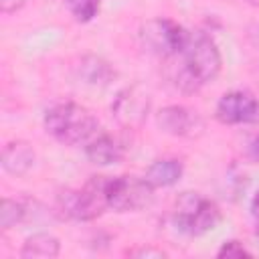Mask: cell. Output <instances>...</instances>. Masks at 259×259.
Returning <instances> with one entry per match:
<instances>
[{
  "mask_svg": "<svg viewBox=\"0 0 259 259\" xmlns=\"http://www.w3.org/2000/svg\"><path fill=\"white\" fill-rule=\"evenodd\" d=\"M174 73V85L184 93H194L206 83L214 81L223 69V57L217 42L202 30H190Z\"/></svg>",
  "mask_w": 259,
  "mask_h": 259,
  "instance_id": "6da1fadb",
  "label": "cell"
},
{
  "mask_svg": "<svg viewBox=\"0 0 259 259\" xmlns=\"http://www.w3.org/2000/svg\"><path fill=\"white\" fill-rule=\"evenodd\" d=\"M42 125L45 132L63 146L87 144L99 127L95 115L85 105H79L75 101H63L49 107Z\"/></svg>",
  "mask_w": 259,
  "mask_h": 259,
  "instance_id": "7a4b0ae2",
  "label": "cell"
},
{
  "mask_svg": "<svg viewBox=\"0 0 259 259\" xmlns=\"http://www.w3.org/2000/svg\"><path fill=\"white\" fill-rule=\"evenodd\" d=\"M107 176H91L81 188H65L55 198V214L63 221L89 223L109 208L105 196Z\"/></svg>",
  "mask_w": 259,
  "mask_h": 259,
  "instance_id": "3957f363",
  "label": "cell"
},
{
  "mask_svg": "<svg viewBox=\"0 0 259 259\" xmlns=\"http://www.w3.org/2000/svg\"><path fill=\"white\" fill-rule=\"evenodd\" d=\"M223 221L221 206L200 192H182L172 210V223L178 233L188 237H202L219 227Z\"/></svg>",
  "mask_w": 259,
  "mask_h": 259,
  "instance_id": "277c9868",
  "label": "cell"
},
{
  "mask_svg": "<svg viewBox=\"0 0 259 259\" xmlns=\"http://www.w3.org/2000/svg\"><path fill=\"white\" fill-rule=\"evenodd\" d=\"M154 186L138 176H107L105 196L115 212H140L154 202Z\"/></svg>",
  "mask_w": 259,
  "mask_h": 259,
  "instance_id": "5b68a950",
  "label": "cell"
},
{
  "mask_svg": "<svg viewBox=\"0 0 259 259\" xmlns=\"http://www.w3.org/2000/svg\"><path fill=\"white\" fill-rule=\"evenodd\" d=\"M188 32L182 24H178L172 18H152L148 20L142 30H140V38L142 45L164 59H174L182 53L186 40H188Z\"/></svg>",
  "mask_w": 259,
  "mask_h": 259,
  "instance_id": "8992f818",
  "label": "cell"
},
{
  "mask_svg": "<svg viewBox=\"0 0 259 259\" xmlns=\"http://www.w3.org/2000/svg\"><path fill=\"white\" fill-rule=\"evenodd\" d=\"M156 123L158 127L172 136V138H184V140H194L204 134V119L202 115L186 105H166L156 113Z\"/></svg>",
  "mask_w": 259,
  "mask_h": 259,
  "instance_id": "52a82bcc",
  "label": "cell"
},
{
  "mask_svg": "<svg viewBox=\"0 0 259 259\" xmlns=\"http://www.w3.org/2000/svg\"><path fill=\"white\" fill-rule=\"evenodd\" d=\"M214 117L225 125H245L259 121V99L243 89L221 95L214 107Z\"/></svg>",
  "mask_w": 259,
  "mask_h": 259,
  "instance_id": "ba28073f",
  "label": "cell"
},
{
  "mask_svg": "<svg viewBox=\"0 0 259 259\" xmlns=\"http://www.w3.org/2000/svg\"><path fill=\"white\" fill-rule=\"evenodd\" d=\"M150 105H152L150 93L142 85H132V87L121 89L115 95L111 103V113L119 125L136 130L146 121L150 113Z\"/></svg>",
  "mask_w": 259,
  "mask_h": 259,
  "instance_id": "9c48e42d",
  "label": "cell"
},
{
  "mask_svg": "<svg viewBox=\"0 0 259 259\" xmlns=\"http://www.w3.org/2000/svg\"><path fill=\"white\" fill-rule=\"evenodd\" d=\"M85 158L95 166H113L125 158V148L111 134H95L85 144Z\"/></svg>",
  "mask_w": 259,
  "mask_h": 259,
  "instance_id": "30bf717a",
  "label": "cell"
},
{
  "mask_svg": "<svg viewBox=\"0 0 259 259\" xmlns=\"http://www.w3.org/2000/svg\"><path fill=\"white\" fill-rule=\"evenodd\" d=\"M0 162H2L4 172L12 174V176H22L34 166L36 152H34L32 144L26 140H12L4 146Z\"/></svg>",
  "mask_w": 259,
  "mask_h": 259,
  "instance_id": "8fae6325",
  "label": "cell"
},
{
  "mask_svg": "<svg viewBox=\"0 0 259 259\" xmlns=\"http://www.w3.org/2000/svg\"><path fill=\"white\" fill-rule=\"evenodd\" d=\"M184 174V164L182 160L178 158H158L154 160L144 178L154 186V188H168V186H174Z\"/></svg>",
  "mask_w": 259,
  "mask_h": 259,
  "instance_id": "7c38bea8",
  "label": "cell"
},
{
  "mask_svg": "<svg viewBox=\"0 0 259 259\" xmlns=\"http://www.w3.org/2000/svg\"><path fill=\"white\" fill-rule=\"evenodd\" d=\"M61 253V241L47 231L32 233L20 249V257L24 259H53Z\"/></svg>",
  "mask_w": 259,
  "mask_h": 259,
  "instance_id": "4fadbf2b",
  "label": "cell"
},
{
  "mask_svg": "<svg viewBox=\"0 0 259 259\" xmlns=\"http://www.w3.org/2000/svg\"><path fill=\"white\" fill-rule=\"evenodd\" d=\"M115 69L101 57H83L79 65V77L89 85L105 87L115 79Z\"/></svg>",
  "mask_w": 259,
  "mask_h": 259,
  "instance_id": "5bb4252c",
  "label": "cell"
},
{
  "mask_svg": "<svg viewBox=\"0 0 259 259\" xmlns=\"http://www.w3.org/2000/svg\"><path fill=\"white\" fill-rule=\"evenodd\" d=\"M34 204V200L28 198H4L2 200V208H0V227L12 229L16 225H22L26 221H30V206Z\"/></svg>",
  "mask_w": 259,
  "mask_h": 259,
  "instance_id": "9a60e30c",
  "label": "cell"
},
{
  "mask_svg": "<svg viewBox=\"0 0 259 259\" xmlns=\"http://www.w3.org/2000/svg\"><path fill=\"white\" fill-rule=\"evenodd\" d=\"M67 10L77 22H91L101 6V0H65Z\"/></svg>",
  "mask_w": 259,
  "mask_h": 259,
  "instance_id": "2e32d148",
  "label": "cell"
},
{
  "mask_svg": "<svg viewBox=\"0 0 259 259\" xmlns=\"http://www.w3.org/2000/svg\"><path fill=\"white\" fill-rule=\"evenodd\" d=\"M253 253L241 243V241H237V239H229V241H225L221 247H219V251H217V257H227V259H243V257H251Z\"/></svg>",
  "mask_w": 259,
  "mask_h": 259,
  "instance_id": "e0dca14e",
  "label": "cell"
},
{
  "mask_svg": "<svg viewBox=\"0 0 259 259\" xmlns=\"http://www.w3.org/2000/svg\"><path fill=\"white\" fill-rule=\"evenodd\" d=\"M24 6V0H0V8L4 14H12Z\"/></svg>",
  "mask_w": 259,
  "mask_h": 259,
  "instance_id": "ac0fdd59",
  "label": "cell"
},
{
  "mask_svg": "<svg viewBox=\"0 0 259 259\" xmlns=\"http://www.w3.org/2000/svg\"><path fill=\"white\" fill-rule=\"evenodd\" d=\"M249 156H251L255 162H259V134L253 136V140L249 142Z\"/></svg>",
  "mask_w": 259,
  "mask_h": 259,
  "instance_id": "d6986e66",
  "label": "cell"
},
{
  "mask_svg": "<svg viewBox=\"0 0 259 259\" xmlns=\"http://www.w3.org/2000/svg\"><path fill=\"white\" fill-rule=\"evenodd\" d=\"M132 255H140V257H150V255H154V257H164L166 253H164V251H154V249H138V251H132Z\"/></svg>",
  "mask_w": 259,
  "mask_h": 259,
  "instance_id": "ffe728a7",
  "label": "cell"
},
{
  "mask_svg": "<svg viewBox=\"0 0 259 259\" xmlns=\"http://www.w3.org/2000/svg\"><path fill=\"white\" fill-rule=\"evenodd\" d=\"M251 214H253V219H255L257 225H259V190L255 192V196H253V200H251Z\"/></svg>",
  "mask_w": 259,
  "mask_h": 259,
  "instance_id": "44dd1931",
  "label": "cell"
},
{
  "mask_svg": "<svg viewBox=\"0 0 259 259\" xmlns=\"http://www.w3.org/2000/svg\"><path fill=\"white\" fill-rule=\"evenodd\" d=\"M249 36H251L253 45H255V47H257V51H259V24H255V26H251V28H249Z\"/></svg>",
  "mask_w": 259,
  "mask_h": 259,
  "instance_id": "7402d4cb",
  "label": "cell"
},
{
  "mask_svg": "<svg viewBox=\"0 0 259 259\" xmlns=\"http://www.w3.org/2000/svg\"><path fill=\"white\" fill-rule=\"evenodd\" d=\"M257 235H259V231H257Z\"/></svg>",
  "mask_w": 259,
  "mask_h": 259,
  "instance_id": "603a6c76",
  "label": "cell"
}]
</instances>
